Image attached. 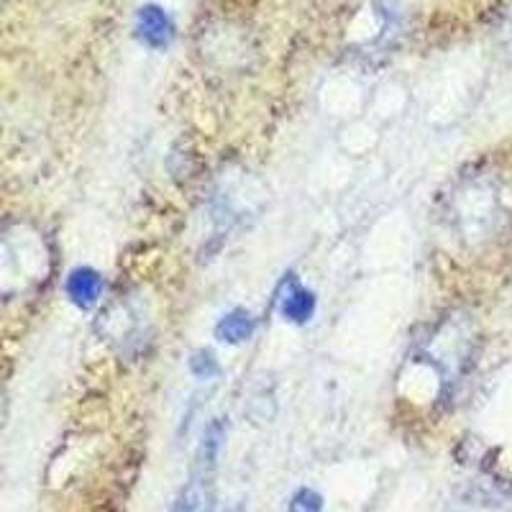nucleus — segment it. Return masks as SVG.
<instances>
[{
    "label": "nucleus",
    "mask_w": 512,
    "mask_h": 512,
    "mask_svg": "<svg viewBox=\"0 0 512 512\" xmlns=\"http://www.w3.org/2000/svg\"><path fill=\"white\" fill-rule=\"evenodd\" d=\"M100 292H103V280H100V274L95 269L80 267L67 277V295H70L77 308H93L100 300Z\"/></svg>",
    "instance_id": "nucleus-4"
},
{
    "label": "nucleus",
    "mask_w": 512,
    "mask_h": 512,
    "mask_svg": "<svg viewBox=\"0 0 512 512\" xmlns=\"http://www.w3.org/2000/svg\"><path fill=\"white\" fill-rule=\"evenodd\" d=\"M216 469L218 466L192 464L190 482L177 495L172 512H213L216 510Z\"/></svg>",
    "instance_id": "nucleus-1"
},
{
    "label": "nucleus",
    "mask_w": 512,
    "mask_h": 512,
    "mask_svg": "<svg viewBox=\"0 0 512 512\" xmlns=\"http://www.w3.org/2000/svg\"><path fill=\"white\" fill-rule=\"evenodd\" d=\"M136 31H139V39L144 41L146 47L152 49L169 47V41L175 36L172 18H169L159 6L141 8L139 18H136Z\"/></svg>",
    "instance_id": "nucleus-2"
},
{
    "label": "nucleus",
    "mask_w": 512,
    "mask_h": 512,
    "mask_svg": "<svg viewBox=\"0 0 512 512\" xmlns=\"http://www.w3.org/2000/svg\"><path fill=\"white\" fill-rule=\"evenodd\" d=\"M216 336L223 344H244L254 336V320L246 310H233L221 318V323L216 326Z\"/></svg>",
    "instance_id": "nucleus-5"
},
{
    "label": "nucleus",
    "mask_w": 512,
    "mask_h": 512,
    "mask_svg": "<svg viewBox=\"0 0 512 512\" xmlns=\"http://www.w3.org/2000/svg\"><path fill=\"white\" fill-rule=\"evenodd\" d=\"M285 292H280V310L285 315V320L290 323H308L315 313V297L313 292H308L305 287H300V282L295 277H287L285 280Z\"/></svg>",
    "instance_id": "nucleus-3"
},
{
    "label": "nucleus",
    "mask_w": 512,
    "mask_h": 512,
    "mask_svg": "<svg viewBox=\"0 0 512 512\" xmlns=\"http://www.w3.org/2000/svg\"><path fill=\"white\" fill-rule=\"evenodd\" d=\"M287 512H323V497L315 489H300L290 500Z\"/></svg>",
    "instance_id": "nucleus-7"
},
{
    "label": "nucleus",
    "mask_w": 512,
    "mask_h": 512,
    "mask_svg": "<svg viewBox=\"0 0 512 512\" xmlns=\"http://www.w3.org/2000/svg\"><path fill=\"white\" fill-rule=\"evenodd\" d=\"M226 512H244V505H239V502H236V505H233V507H228Z\"/></svg>",
    "instance_id": "nucleus-8"
},
{
    "label": "nucleus",
    "mask_w": 512,
    "mask_h": 512,
    "mask_svg": "<svg viewBox=\"0 0 512 512\" xmlns=\"http://www.w3.org/2000/svg\"><path fill=\"white\" fill-rule=\"evenodd\" d=\"M190 372L198 379H213L221 374V367H218L216 356L210 354V351H198L190 359Z\"/></svg>",
    "instance_id": "nucleus-6"
}]
</instances>
